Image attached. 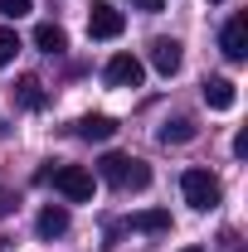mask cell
Returning a JSON list of instances; mask_svg holds the SVG:
<instances>
[{
    "instance_id": "6da1fadb",
    "label": "cell",
    "mask_w": 248,
    "mask_h": 252,
    "mask_svg": "<svg viewBox=\"0 0 248 252\" xmlns=\"http://www.w3.org/2000/svg\"><path fill=\"white\" fill-rule=\"evenodd\" d=\"M97 175L112 189H146L151 185V165L136 160V156H122V151H107V156L97 160Z\"/></svg>"
},
{
    "instance_id": "7a4b0ae2",
    "label": "cell",
    "mask_w": 248,
    "mask_h": 252,
    "mask_svg": "<svg viewBox=\"0 0 248 252\" xmlns=\"http://www.w3.org/2000/svg\"><path fill=\"white\" fill-rule=\"evenodd\" d=\"M180 194H185L190 209L209 214V209H219V199H224V185H219L209 170H185V175H180Z\"/></svg>"
},
{
    "instance_id": "3957f363",
    "label": "cell",
    "mask_w": 248,
    "mask_h": 252,
    "mask_svg": "<svg viewBox=\"0 0 248 252\" xmlns=\"http://www.w3.org/2000/svg\"><path fill=\"white\" fill-rule=\"evenodd\" d=\"M39 180H44V185L54 180V189H59L68 204H88V199H93V175H88L83 165H59V170H39Z\"/></svg>"
},
{
    "instance_id": "277c9868",
    "label": "cell",
    "mask_w": 248,
    "mask_h": 252,
    "mask_svg": "<svg viewBox=\"0 0 248 252\" xmlns=\"http://www.w3.org/2000/svg\"><path fill=\"white\" fill-rule=\"evenodd\" d=\"M126 30V15L117 5H107V0H93V10H88V34L93 39H117Z\"/></svg>"
},
{
    "instance_id": "5b68a950",
    "label": "cell",
    "mask_w": 248,
    "mask_h": 252,
    "mask_svg": "<svg viewBox=\"0 0 248 252\" xmlns=\"http://www.w3.org/2000/svg\"><path fill=\"white\" fill-rule=\"evenodd\" d=\"M102 73H107V83H112V88H141V78H146V68H141L136 54H112Z\"/></svg>"
},
{
    "instance_id": "8992f818",
    "label": "cell",
    "mask_w": 248,
    "mask_h": 252,
    "mask_svg": "<svg viewBox=\"0 0 248 252\" xmlns=\"http://www.w3.org/2000/svg\"><path fill=\"white\" fill-rule=\"evenodd\" d=\"M219 49L229 63H244L248 59V15H229V25L219 34Z\"/></svg>"
},
{
    "instance_id": "52a82bcc",
    "label": "cell",
    "mask_w": 248,
    "mask_h": 252,
    "mask_svg": "<svg viewBox=\"0 0 248 252\" xmlns=\"http://www.w3.org/2000/svg\"><path fill=\"white\" fill-rule=\"evenodd\" d=\"M180 63H185V54H180V44H175V39H151V68L161 73V78L180 73Z\"/></svg>"
},
{
    "instance_id": "ba28073f",
    "label": "cell",
    "mask_w": 248,
    "mask_h": 252,
    "mask_svg": "<svg viewBox=\"0 0 248 252\" xmlns=\"http://www.w3.org/2000/svg\"><path fill=\"white\" fill-rule=\"evenodd\" d=\"M34 233H39L44 243L63 238V233H68V209H63V204H44V209H39V219H34Z\"/></svg>"
},
{
    "instance_id": "9c48e42d",
    "label": "cell",
    "mask_w": 248,
    "mask_h": 252,
    "mask_svg": "<svg viewBox=\"0 0 248 252\" xmlns=\"http://www.w3.org/2000/svg\"><path fill=\"white\" fill-rule=\"evenodd\" d=\"M156 136H161V146H190V141L200 136V126L190 122V117H165Z\"/></svg>"
},
{
    "instance_id": "30bf717a",
    "label": "cell",
    "mask_w": 248,
    "mask_h": 252,
    "mask_svg": "<svg viewBox=\"0 0 248 252\" xmlns=\"http://www.w3.org/2000/svg\"><path fill=\"white\" fill-rule=\"evenodd\" d=\"M73 136L78 141H112L117 136V122L112 117H78L73 122Z\"/></svg>"
},
{
    "instance_id": "8fae6325",
    "label": "cell",
    "mask_w": 248,
    "mask_h": 252,
    "mask_svg": "<svg viewBox=\"0 0 248 252\" xmlns=\"http://www.w3.org/2000/svg\"><path fill=\"white\" fill-rule=\"evenodd\" d=\"M205 102H209V112H229V107L239 102V88H234L229 78H209V83H205Z\"/></svg>"
},
{
    "instance_id": "7c38bea8",
    "label": "cell",
    "mask_w": 248,
    "mask_h": 252,
    "mask_svg": "<svg viewBox=\"0 0 248 252\" xmlns=\"http://www.w3.org/2000/svg\"><path fill=\"white\" fill-rule=\"evenodd\" d=\"M122 228H131V233H170V214H165V209H141V214H131Z\"/></svg>"
},
{
    "instance_id": "4fadbf2b",
    "label": "cell",
    "mask_w": 248,
    "mask_h": 252,
    "mask_svg": "<svg viewBox=\"0 0 248 252\" xmlns=\"http://www.w3.org/2000/svg\"><path fill=\"white\" fill-rule=\"evenodd\" d=\"M34 49H44V54H63L68 49V34H63V25H34Z\"/></svg>"
},
{
    "instance_id": "5bb4252c",
    "label": "cell",
    "mask_w": 248,
    "mask_h": 252,
    "mask_svg": "<svg viewBox=\"0 0 248 252\" xmlns=\"http://www.w3.org/2000/svg\"><path fill=\"white\" fill-rule=\"evenodd\" d=\"M15 102H20L25 112H39V107L49 102V93H44L39 78H20V83H15Z\"/></svg>"
},
{
    "instance_id": "9a60e30c",
    "label": "cell",
    "mask_w": 248,
    "mask_h": 252,
    "mask_svg": "<svg viewBox=\"0 0 248 252\" xmlns=\"http://www.w3.org/2000/svg\"><path fill=\"white\" fill-rule=\"evenodd\" d=\"M15 54H20V34H15V30H0V68L15 63Z\"/></svg>"
},
{
    "instance_id": "2e32d148",
    "label": "cell",
    "mask_w": 248,
    "mask_h": 252,
    "mask_svg": "<svg viewBox=\"0 0 248 252\" xmlns=\"http://www.w3.org/2000/svg\"><path fill=\"white\" fill-rule=\"evenodd\" d=\"M0 15L5 20H20V15H30V0H0Z\"/></svg>"
},
{
    "instance_id": "e0dca14e",
    "label": "cell",
    "mask_w": 248,
    "mask_h": 252,
    "mask_svg": "<svg viewBox=\"0 0 248 252\" xmlns=\"http://www.w3.org/2000/svg\"><path fill=\"white\" fill-rule=\"evenodd\" d=\"M126 5H136V10H146V15H161V10H165V0H126Z\"/></svg>"
},
{
    "instance_id": "ac0fdd59",
    "label": "cell",
    "mask_w": 248,
    "mask_h": 252,
    "mask_svg": "<svg viewBox=\"0 0 248 252\" xmlns=\"http://www.w3.org/2000/svg\"><path fill=\"white\" fill-rule=\"evenodd\" d=\"M234 156L248 160V131H239V136H234Z\"/></svg>"
},
{
    "instance_id": "d6986e66",
    "label": "cell",
    "mask_w": 248,
    "mask_h": 252,
    "mask_svg": "<svg viewBox=\"0 0 248 252\" xmlns=\"http://www.w3.org/2000/svg\"><path fill=\"white\" fill-rule=\"evenodd\" d=\"M180 252H205V248H180Z\"/></svg>"
}]
</instances>
